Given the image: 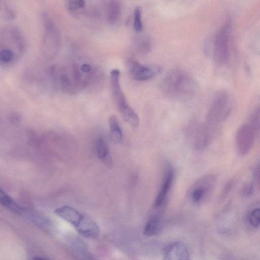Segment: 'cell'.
<instances>
[{
  "mask_svg": "<svg viewBox=\"0 0 260 260\" xmlns=\"http://www.w3.org/2000/svg\"><path fill=\"white\" fill-rule=\"evenodd\" d=\"M26 42L21 31L15 26H7L0 32V64H13L25 52Z\"/></svg>",
  "mask_w": 260,
  "mask_h": 260,
  "instance_id": "obj_1",
  "label": "cell"
},
{
  "mask_svg": "<svg viewBox=\"0 0 260 260\" xmlns=\"http://www.w3.org/2000/svg\"><path fill=\"white\" fill-rule=\"evenodd\" d=\"M161 89L165 95L172 98L182 99L193 95L197 90L194 79L182 70L170 71L161 83Z\"/></svg>",
  "mask_w": 260,
  "mask_h": 260,
  "instance_id": "obj_2",
  "label": "cell"
},
{
  "mask_svg": "<svg viewBox=\"0 0 260 260\" xmlns=\"http://www.w3.org/2000/svg\"><path fill=\"white\" fill-rule=\"evenodd\" d=\"M55 213L71 224L82 236L95 239L100 234V228L92 219L77 209L68 206L56 208Z\"/></svg>",
  "mask_w": 260,
  "mask_h": 260,
  "instance_id": "obj_3",
  "label": "cell"
},
{
  "mask_svg": "<svg viewBox=\"0 0 260 260\" xmlns=\"http://www.w3.org/2000/svg\"><path fill=\"white\" fill-rule=\"evenodd\" d=\"M120 77L119 70L114 69L110 72V84L114 101L123 120L131 127L137 128L139 125L140 119L127 102L121 87Z\"/></svg>",
  "mask_w": 260,
  "mask_h": 260,
  "instance_id": "obj_4",
  "label": "cell"
},
{
  "mask_svg": "<svg viewBox=\"0 0 260 260\" xmlns=\"http://www.w3.org/2000/svg\"><path fill=\"white\" fill-rule=\"evenodd\" d=\"M71 72L79 91L103 79L101 71L90 62L83 59L73 60L70 64Z\"/></svg>",
  "mask_w": 260,
  "mask_h": 260,
  "instance_id": "obj_5",
  "label": "cell"
},
{
  "mask_svg": "<svg viewBox=\"0 0 260 260\" xmlns=\"http://www.w3.org/2000/svg\"><path fill=\"white\" fill-rule=\"evenodd\" d=\"M43 26L42 51L47 59H52L60 47V38L58 29L52 18L47 13L41 16Z\"/></svg>",
  "mask_w": 260,
  "mask_h": 260,
  "instance_id": "obj_6",
  "label": "cell"
},
{
  "mask_svg": "<svg viewBox=\"0 0 260 260\" xmlns=\"http://www.w3.org/2000/svg\"><path fill=\"white\" fill-rule=\"evenodd\" d=\"M231 109V100L225 91H219L214 98L206 117V126L214 132L219 122L224 119Z\"/></svg>",
  "mask_w": 260,
  "mask_h": 260,
  "instance_id": "obj_7",
  "label": "cell"
},
{
  "mask_svg": "<svg viewBox=\"0 0 260 260\" xmlns=\"http://www.w3.org/2000/svg\"><path fill=\"white\" fill-rule=\"evenodd\" d=\"M48 75L54 86L63 92L75 94L79 91L76 86L70 66L54 65L49 68Z\"/></svg>",
  "mask_w": 260,
  "mask_h": 260,
  "instance_id": "obj_8",
  "label": "cell"
},
{
  "mask_svg": "<svg viewBox=\"0 0 260 260\" xmlns=\"http://www.w3.org/2000/svg\"><path fill=\"white\" fill-rule=\"evenodd\" d=\"M217 181V177L208 174L201 177L188 189L187 195L194 203H200L211 195Z\"/></svg>",
  "mask_w": 260,
  "mask_h": 260,
  "instance_id": "obj_9",
  "label": "cell"
},
{
  "mask_svg": "<svg viewBox=\"0 0 260 260\" xmlns=\"http://www.w3.org/2000/svg\"><path fill=\"white\" fill-rule=\"evenodd\" d=\"M230 23L226 22L217 32L214 43V58L218 65L223 64L229 54Z\"/></svg>",
  "mask_w": 260,
  "mask_h": 260,
  "instance_id": "obj_10",
  "label": "cell"
},
{
  "mask_svg": "<svg viewBox=\"0 0 260 260\" xmlns=\"http://www.w3.org/2000/svg\"><path fill=\"white\" fill-rule=\"evenodd\" d=\"M256 137L249 124L243 125L238 128L236 136V145L240 155L245 156L250 152Z\"/></svg>",
  "mask_w": 260,
  "mask_h": 260,
  "instance_id": "obj_11",
  "label": "cell"
},
{
  "mask_svg": "<svg viewBox=\"0 0 260 260\" xmlns=\"http://www.w3.org/2000/svg\"><path fill=\"white\" fill-rule=\"evenodd\" d=\"M128 68L132 77L137 81L148 80L159 72L157 67L144 65L133 59L128 61Z\"/></svg>",
  "mask_w": 260,
  "mask_h": 260,
  "instance_id": "obj_12",
  "label": "cell"
},
{
  "mask_svg": "<svg viewBox=\"0 0 260 260\" xmlns=\"http://www.w3.org/2000/svg\"><path fill=\"white\" fill-rule=\"evenodd\" d=\"M174 177V171L171 166H168L164 175L160 190L154 202V207L159 208L166 202L171 189Z\"/></svg>",
  "mask_w": 260,
  "mask_h": 260,
  "instance_id": "obj_13",
  "label": "cell"
},
{
  "mask_svg": "<svg viewBox=\"0 0 260 260\" xmlns=\"http://www.w3.org/2000/svg\"><path fill=\"white\" fill-rule=\"evenodd\" d=\"M189 254L185 245L180 242H175L165 249L162 260H188Z\"/></svg>",
  "mask_w": 260,
  "mask_h": 260,
  "instance_id": "obj_14",
  "label": "cell"
},
{
  "mask_svg": "<svg viewBox=\"0 0 260 260\" xmlns=\"http://www.w3.org/2000/svg\"><path fill=\"white\" fill-rule=\"evenodd\" d=\"M95 151L100 161L109 169L113 167V162L108 145L102 137L97 138L95 143Z\"/></svg>",
  "mask_w": 260,
  "mask_h": 260,
  "instance_id": "obj_15",
  "label": "cell"
},
{
  "mask_svg": "<svg viewBox=\"0 0 260 260\" xmlns=\"http://www.w3.org/2000/svg\"><path fill=\"white\" fill-rule=\"evenodd\" d=\"M121 13V5L118 1H110L106 5V17L110 24H115L119 20Z\"/></svg>",
  "mask_w": 260,
  "mask_h": 260,
  "instance_id": "obj_16",
  "label": "cell"
},
{
  "mask_svg": "<svg viewBox=\"0 0 260 260\" xmlns=\"http://www.w3.org/2000/svg\"><path fill=\"white\" fill-rule=\"evenodd\" d=\"M1 204L11 211L18 214L24 212V209L5 191L0 189Z\"/></svg>",
  "mask_w": 260,
  "mask_h": 260,
  "instance_id": "obj_17",
  "label": "cell"
},
{
  "mask_svg": "<svg viewBox=\"0 0 260 260\" xmlns=\"http://www.w3.org/2000/svg\"><path fill=\"white\" fill-rule=\"evenodd\" d=\"M110 136L111 140L115 143H120L123 138V135L117 118L114 115L109 118Z\"/></svg>",
  "mask_w": 260,
  "mask_h": 260,
  "instance_id": "obj_18",
  "label": "cell"
},
{
  "mask_svg": "<svg viewBox=\"0 0 260 260\" xmlns=\"http://www.w3.org/2000/svg\"><path fill=\"white\" fill-rule=\"evenodd\" d=\"M68 11L73 15H78L85 11L86 2L82 0H72L66 2Z\"/></svg>",
  "mask_w": 260,
  "mask_h": 260,
  "instance_id": "obj_19",
  "label": "cell"
},
{
  "mask_svg": "<svg viewBox=\"0 0 260 260\" xmlns=\"http://www.w3.org/2000/svg\"><path fill=\"white\" fill-rule=\"evenodd\" d=\"M161 222L158 216H153L149 220L144 230V234L151 236L157 234L160 230Z\"/></svg>",
  "mask_w": 260,
  "mask_h": 260,
  "instance_id": "obj_20",
  "label": "cell"
},
{
  "mask_svg": "<svg viewBox=\"0 0 260 260\" xmlns=\"http://www.w3.org/2000/svg\"><path fill=\"white\" fill-rule=\"evenodd\" d=\"M249 125L256 136H258L260 134V106L256 107L252 113Z\"/></svg>",
  "mask_w": 260,
  "mask_h": 260,
  "instance_id": "obj_21",
  "label": "cell"
},
{
  "mask_svg": "<svg viewBox=\"0 0 260 260\" xmlns=\"http://www.w3.org/2000/svg\"><path fill=\"white\" fill-rule=\"evenodd\" d=\"M151 48V42L147 37L139 39L136 43V50L141 55L147 54Z\"/></svg>",
  "mask_w": 260,
  "mask_h": 260,
  "instance_id": "obj_22",
  "label": "cell"
},
{
  "mask_svg": "<svg viewBox=\"0 0 260 260\" xmlns=\"http://www.w3.org/2000/svg\"><path fill=\"white\" fill-rule=\"evenodd\" d=\"M133 24L136 31L139 32L143 29L142 21V8L137 6L134 11Z\"/></svg>",
  "mask_w": 260,
  "mask_h": 260,
  "instance_id": "obj_23",
  "label": "cell"
},
{
  "mask_svg": "<svg viewBox=\"0 0 260 260\" xmlns=\"http://www.w3.org/2000/svg\"><path fill=\"white\" fill-rule=\"evenodd\" d=\"M1 12L2 16L7 20L13 19L15 13L13 8L5 2L1 1L0 4Z\"/></svg>",
  "mask_w": 260,
  "mask_h": 260,
  "instance_id": "obj_24",
  "label": "cell"
},
{
  "mask_svg": "<svg viewBox=\"0 0 260 260\" xmlns=\"http://www.w3.org/2000/svg\"><path fill=\"white\" fill-rule=\"evenodd\" d=\"M249 221L253 227L257 228L260 225V208L253 209L249 213Z\"/></svg>",
  "mask_w": 260,
  "mask_h": 260,
  "instance_id": "obj_25",
  "label": "cell"
},
{
  "mask_svg": "<svg viewBox=\"0 0 260 260\" xmlns=\"http://www.w3.org/2000/svg\"><path fill=\"white\" fill-rule=\"evenodd\" d=\"M235 182V180L231 179L225 183L220 194L221 199H225L229 195L234 186Z\"/></svg>",
  "mask_w": 260,
  "mask_h": 260,
  "instance_id": "obj_26",
  "label": "cell"
},
{
  "mask_svg": "<svg viewBox=\"0 0 260 260\" xmlns=\"http://www.w3.org/2000/svg\"><path fill=\"white\" fill-rule=\"evenodd\" d=\"M254 191V184L252 182L244 184L241 190V193L243 197H248L252 195Z\"/></svg>",
  "mask_w": 260,
  "mask_h": 260,
  "instance_id": "obj_27",
  "label": "cell"
},
{
  "mask_svg": "<svg viewBox=\"0 0 260 260\" xmlns=\"http://www.w3.org/2000/svg\"><path fill=\"white\" fill-rule=\"evenodd\" d=\"M253 177L255 184L260 190V165L256 166L253 169Z\"/></svg>",
  "mask_w": 260,
  "mask_h": 260,
  "instance_id": "obj_28",
  "label": "cell"
},
{
  "mask_svg": "<svg viewBox=\"0 0 260 260\" xmlns=\"http://www.w3.org/2000/svg\"><path fill=\"white\" fill-rule=\"evenodd\" d=\"M33 260H46L45 259L40 257H35Z\"/></svg>",
  "mask_w": 260,
  "mask_h": 260,
  "instance_id": "obj_29",
  "label": "cell"
}]
</instances>
